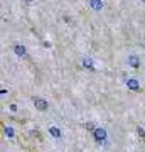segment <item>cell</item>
<instances>
[{"mask_svg": "<svg viewBox=\"0 0 145 152\" xmlns=\"http://www.w3.org/2000/svg\"><path fill=\"white\" fill-rule=\"evenodd\" d=\"M34 107H36L39 112H44V110H47V102L42 100V98H34Z\"/></svg>", "mask_w": 145, "mask_h": 152, "instance_id": "1", "label": "cell"}, {"mask_svg": "<svg viewBox=\"0 0 145 152\" xmlns=\"http://www.w3.org/2000/svg\"><path fill=\"white\" fill-rule=\"evenodd\" d=\"M95 137H96V140H105V137H106V134H105V130H101V129H96L95 130Z\"/></svg>", "mask_w": 145, "mask_h": 152, "instance_id": "2", "label": "cell"}, {"mask_svg": "<svg viewBox=\"0 0 145 152\" xmlns=\"http://www.w3.org/2000/svg\"><path fill=\"white\" fill-rule=\"evenodd\" d=\"M14 51H15L17 56H26V54H27V53H26V48H24V46H19V44H17V46H14Z\"/></svg>", "mask_w": 145, "mask_h": 152, "instance_id": "3", "label": "cell"}, {"mask_svg": "<svg viewBox=\"0 0 145 152\" xmlns=\"http://www.w3.org/2000/svg\"><path fill=\"white\" fill-rule=\"evenodd\" d=\"M90 4H91V7L95 10H101V7H103V4L100 0H90Z\"/></svg>", "mask_w": 145, "mask_h": 152, "instance_id": "4", "label": "cell"}, {"mask_svg": "<svg viewBox=\"0 0 145 152\" xmlns=\"http://www.w3.org/2000/svg\"><path fill=\"white\" fill-rule=\"evenodd\" d=\"M128 63L132 64V68H138V58H137V56H130Z\"/></svg>", "mask_w": 145, "mask_h": 152, "instance_id": "5", "label": "cell"}, {"mask_svg": "<svg viewBox=\"0 0 145 152\" xmlns=\"http://www.w3.org/2000/svg\"><path fill=\"white\" fill-rule=\"evenodd\" d=\"M127 85H128V88H132V90H138V83H137V80H133V78H132V80H128V83H127Z\"/></svg>", "mask_w": 145, "mask_h": 152, "instance_id": "6", "label": "cell"}, {"mask_svg": "<svg viewBox=\"0 0 145 152\" xmlns=\"http://www.w3.org/2000/svg\"><path fill=\"white\" fill-rule=\"evenodd\" d=\"M51 135H52V137H59V135H61V132L58 130L56 127H52V129H51Z\"/></svg>", "mask_w": 145, "mask_h": 152, "instance_id": "7", "label": "cell"}, {"mask_svg": "<svg viewBox=\"0 0 145 152\" xmlns=\"http://www.w3.org/2000/svg\"><path fill=\"white\" fill-rule=\"evenodd\" d=\"M138 135H140V137H145V132L142 130V129H138Z\"/></svg>", "mask_w": 145, "mask_h": 152, "instance_id": "8", "label": "cell"}, {"mask_svg": "<svg viewBox=\"0 0 145 152\" xmlns=\"http://www.w3.org/2000/svg\"><path fill=\"white\" fill-rule=\"evenodd\" d=\"M26 2H32V0H26Z\"/></svg>", "mask_w": 145, "mask_h": 152, "instance_id": "9", "label": "cell"}]
</instances>
